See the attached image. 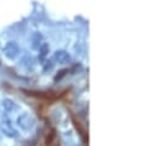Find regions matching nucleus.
<instances>
[{
	"label": "nucleus",
	"mask_w": 160,
	"mask_h": 146,
	"mask_svg": "<svg viewBox=\"0 0 160 146\" xmlns=\"http://www.w3.org/2000/svg\"><path fill=\"white\" fill-rule=\"evenodd\" d=\"M18 125L22 129V130H31L35 125V120L29 115V114H21L18 116L16 119Z\"/></svg>",
	"instance_id": "nucleus-1"
},
{
	"label": "nucleus",
	"mask_w": 160,
	"mask_h": 146,
	"mask_svg": "<svg viewBox=\"0 0 160 146\" xmlns=\"http://www.w3.org/2000/svg\"><path fill=\"white\" fill-rule=\"evenodd\" d=\"M0 131L5 136H9V138H16L18 136V133L12 128V125L10 124V121H1L0 123Z\"/></svg>",
	"instance_id": "nucleus-2"
},
{
	"label": "nucleus",
	"mask_w": 160,
	"mask_h": 146,
	"mask_svg": "<svg viewBox=\"0 0 160 146\" xmlns=\"http://www.w3.org/2000/svg\"><path fill=\"white\" fill-rule=\"evenodd\" d=\"M19 52H20V48L15 42H9L4 48V53L8 58H15L19 55Z\"/></svg>",
	"instance_id": "nucleus-3"
},
{
	"label": "nucleus",
	"mask_w": 160,
	"mask_h": 146,
	"mask_svg": "<svg viewBox=\"0 0 160 146\" xmlns=\"http://www.w3.org/2000/svg\"><path fill=\"white\" fill-rule=\"evenodd\" d=\"M55 60L58 63L66 65V63H70L71 62V55L67 51H65V50H58V51L55 52Z\"/></svg>",
	"instance_id": "nucleus-4"
},
{
	"label": "nucleus",
	"mask_w": 160,
	"mask_h": 146,
	"mask_svg": "<svg viewBox=\"0 0 160 146\" xmlns=\"http://www.w3.org/2000/svg\"><path fill=\"white\" fill-rule=\"evenodd\" d=\"M2 108L6 110V111H12V110L16 108V105H15V103L12 102V100H10V99H4L2 100Z\"/></svg>",
	"instance_id": "nucleus-5"
},
{
	"label": "nucleus",
	"mask_w": 160,
	"mask_h": 146,
	"mask_svg": "<svg viewBox=\"0 0 160 146\" xmlns=\"http://www.w3.org/2000/svg\"><path fill=\"white\" fill-rule=\"evenodd\" d=\"M48 51H50L48 45H47V43H42V45L40 46V58L41 60H43V58L47 56Z\"/></svg>",
	"instance_id": "nucleus-6"
},
{
	"label": "nucleus",
	"mask_w": 160,
	"mask_h": 146,
	"mask_svg": "<svg viewBox=\"0 0 160 146\" xmlns=\"http://www.w3.org/2000/svg\"><path fill=\"white\" fill-rule=\"evenodd\" d=\"M52 67H53L52 62H51V61H47L46 65L43 66V70H45V71H48V70H52Z\"/></svg>",
	"instance_id": "nucleus-7"
}]
</instances>
